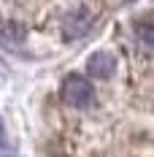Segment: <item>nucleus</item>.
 <instances>
[{
  "label": "nucleus",
  "instance_id": "nucleus-1",
  "mask_svg": "<svg viewBox=\"0 0 154 157\" xmlns=\"http://www.w3.org/2000/svg\"><path fill=\"white\" fill-rule=\"evenodd\" d=\"M62 100L70 103V106H76V109H87L95 100V90L84 76L70 73V76L62 81Z\"/></svg>",
  "mask_w": 154,
  "mask_h": 157
},
{
  "label": "nucleus",
  "instance_id": "nucleus-2",
  "mask_svg": "<svg viewBox=\"0 0 154 157\" xmlns=\"http://www.w3.org/2000/svg\"><path fill=\"white\" fill-rule=\"evenodd\" d=\"M92 27V16L87 14L84 8H78V11H70V14H65L62 19V33H65V38H81V35H87Z\"/></svg>",
  "mask_w": 154,
  "mask_h": 157
},
{
  "label": "nucleus",
  "instance_id": "nucleus-3",
  "mask_svg": "<svg viewBox=\"0 0 154 157\" xmlns=\"http://www.w3.org/2000/svg\"><path fill=\"white\" fill-rule=\"evenodd\" d=\"M87 71L92 78H111L114 71H116V63L108 52H95L92 57L87 60Z\"/></svg>",
  "mask_w": 154,
  "mask_h": 157
},
{
  "label": "nucleus",
  "instance_id": "nucleus-4",
  "mask_svg": "<svg viewBox=\"0 0 154 157\" xmlns=\"http://www.w3.org/2000/svg\"><path fill=\"white\" fill-rule=\"evenodd\" d=\"M141 41H143V44H149V46H154V25L141 27Z\"/></svg>",
  "mask_w": 154,
  "mask_h": 157
},
{
  "label": "nucleus",
  "instance_id": "nucleus-5",
  "mask_svg": "<svg viewBox=\"0 0 154 157\" xmlns=\"http://www.w3.org/2000/svg\"><path fill=\"white\" fill-rule=\"evenodd\" d=\"M3 141H6V130H3V122H0V146H3Z\"/></svg>",
  "mask_w": 154,
  "mask_h": 157
}]
</instances>
